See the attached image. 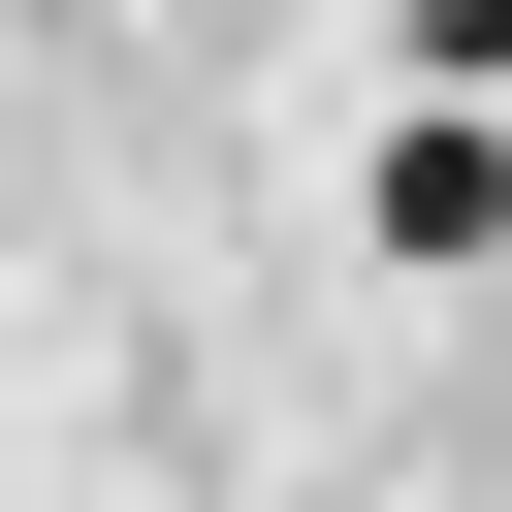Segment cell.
Instances as JSON below:
<instances>
[{
    "label": "cell",
    "instance_id": "obj_1",
    "mask_svg": "<svg viewBox=\"0 0 512 512\" xmlns=\"http://www.w3.org/2000/svg\"><path fill=\"white\" fill-rule=\"evenodd\" d=\"M384 256H512V128H384Z\"/></svg>",
    "mask_w": 512,
    "mask_h": 512
}]
</instances>
